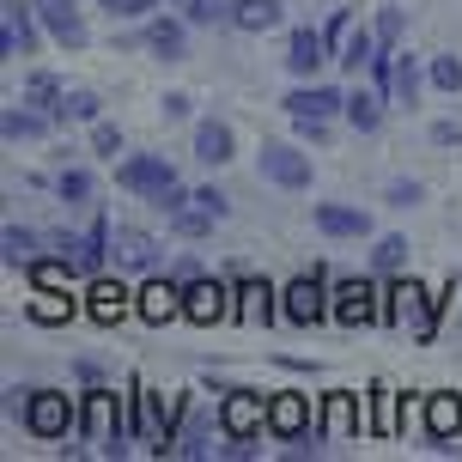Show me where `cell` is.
<instances>
[{"instance_id":"5bb4252c","label":"cell","mask_w":462,"mask_h":462,"mask_svg":"<svg viewBox=\"0 0 462 462\" xmlns=\"http://www.w3.org/2000/svg\"><path fill=\"white\" fill-rule=\"evenodd\" d=\"M231 292L219 286V280H208V274H195V280H183V317L189 323H219V317H231Z\"/></svg>"},{"instance_id":"cb8c5ba5","label":"cell","mask_w":462,"mask_h":462,"mask_svg":"<svg viewBox=\"0 0 462 462\" xmlns=\"http://www.w3.org/2000/svg\"><path fill=\"white\" fill-rule=\"evenodd\" d=\"M0 128H6V140H49V128H55V116H43L37 110V104H6V122H0Z\"/></svg>"},{"instance_id":"ee69618b","label":"cell","mask_w":462,"mask_h":462,"mask_svg":"<svg viewBox=\"0 0 462 462\" xmlns=\"http://www.w3.org/2000/svg\"><path fill=\"white\" fill-rule=\"evenodd\" d=\"M420 201V183H390V208H414Z\"/></svg>"},{"instance_id":"8992f818","label":"cell","mask_w":462,"mask_h":462,"mask_svg":"<svg viewBox=\"0 0 462 462\" xmlns=\"http://www.w3.org/2000/svg\"><path fill=\"white\" fill-rule=\"evenodd\" d=\"M116 183L128 189V195H146V201H159L164 189H177V171H171L159 152H134V159L116 164Z\"/></svg>"},{"instance_id":"83f0119b","label":"cell","mask_w":462,"mask_h":462,"mask_svg":"<svg viewBox=\"0 0 462 462\" xmlns=\"http://www.w3.org/2000/svg\"><path fill=\"white\" fill-rule=\"evenodd\" d=\"M371 55H377V31H365V24H359V31H346V43H341V55H335V61H341L346 73H359V68H371Z\"/></svg>"},{"instance_id":"ac0fdd59","label":"cell","mask_w":462,"mask_h":462,"mask_svg":"<svg viewBox=\"0 0 462 462\" xmlns=\"http://www.w3.org/2000/svg\"><path fill=\"white\" fill-rule=\"evenodd\" d=\"M128 310H134V292H128L122 280H104V274H97L92 286H86V317L116 323V317H128Z\"/></svg>"},{"instance_id":"4316f807","label":"cell","mask_w":462,"mask_h":462,"mask_svg":"<svg viewBox=\"0 0 462 462\" xmlns=\"http://www.w3.org/2000/svg\"><path fill=\"white\" fill-rule=\"evenodd\" d=\"M0 250H6L13 268H31V262L43 255V237H37L31 226H6V231H0Z\"/></svg>"},{"instance_id":"ab89813d","label":"cell","mask_w":462,"mask_h":462,"mask_svg":"<svg viewBox=\"0 0 462 462\" xmlns=\"http://www.w3.org/2000/svg\"><path fill=\"white\" fill-rule=\"evenodd\" d=\"M92 146L104 159H116V152H122V128H116V122H92Z\"/></svg>"},{"instance_id":"f1b7e54d","label":"cell","mask_w":462,"mask_h":462,"mask_svg":"<svg viewBox=\"0 0 462 462\" xmlns=\"http://www.w3.org/2000/svg\"><path fill=\"white\" fill-rule=\"evenodd\" d=\"M24 310H31V317H37V323H68V317H73V299H61V292H55V286H37V292H31V304H24Z\"/></svg>"},{"instance_id":"f6af8a7d","label":"cell","mask_w":462,"mask_h":462,"mask_svg":"<svg viewBox=\"0 0 462 462\" xmlns=\"http://www.w3.org/2000/svg\"><path fill=\"white\" fill-rule=\"evenodd\" d=\"M164 116H189V97L183 92H164Z\"/></svg>"},{"instance_id":"e575fe53","label":"cell","mask_w":462,"mask_h":462,"mask_svg":"<svg viewBox=\"0 0 462 462\" xmlns=\"http://www.w3.org/2000/svg\"><path fill=\"white\" fill-rule=\"evenodd\" d=\"M55 195H61L68 208H86V201H92V171H61V177H55Z\"/></svg>"},{"instance_id":"f546056e","label":"cell","mask_w":462,"mask_h":462,"mask_svg":"<svg viewBox=\"0 0 462 462\" xmlns=\"http://www.w3.org/2000/svg\"><path fill=\"white\" fill-rule=\"evenodd\" d=\"M237 310H244V317H250V323H268V317H274V286H262V280H244V286H237Z\"/></svg>"},{"instance_id":"6da1fadb","label":"cell","mask_w":462,"mask_h":462,"mask_svg":"<svg viewBox=\"0 0 462 462\" xmlns=\"http://www.w3.org/2000/svg\"><path fill=\"white\" fill-rule=\"evenodd\" d=\"M79 432L92 444L97 457H122L128 450V395H116L110 383H92V390L79 395Z\"/></svg>"},{"instance_id":"1f68e13d","label":"cell","mask_w":462,"mask_h":462,"mask_svg":"<svg viewBox=\"0 0 462 462\" xmlns=\"http://www.w3.org/2000/svg\"><path fill=\"white\" fill-rule=\"evenodd\" d=\"M420 86H426L420 61L414 55H395V104H420Z\"/></svg>"},{"instance_id":"d4e9b609","label":"cell","mask_w":462,"mask_h":462,"mask_svg":"<svg viewBox=\"0 0 462 462\" xmlns=\"http://www.w3.org/2000/svg\"><path fill=\"white\" fill-rule=\"evenodd\" d=\"M383 104H390V97L377 92V86H371V92H346V128H359V134H377V128H383Z\"/></svg>"},{"instance_id":"7402d4cb","label":"cell","mask_w":462,"mask_h":462,"mask_svg":"<svg viewBox=\"0 0 462 462\" xmlns=\"http://www.w3.org/2000/svg\"><path fill=\"white\" fill-rule=\"evenodd\" d=\"M310 219H317L323 237H365V231H371V213L365 208H341V201H323Z\"/></svg>"},{"instance_id":"9c48e42d","label":"cell","mask_w":462,"mask_h":462,"mask_svg":"<svg viewBox=\"0 0 462 462\" xmlns=\"http://www.w3.org/2000/svg\"><path fill=\"white\" fill-rule=\"evenodd\" d=\"M255 171H262L274 189H310V152L286 146V140H268L262 159H255Z\"/></svg>"},{"instance_id":"2e32d148","label":"cell","mask_w":462,"mask_h":462,"mask_svg":"<svg viewBox=\"0 0 462 462\" xmlns=\"http://www.w3.org/2000/svg\"><path fill=\"white\" fill-rule=\"evenodd\" d=\"M134 310L146 317V323H171V317H183V280H146L134 292Z\"/></svg>"},{"instance_id":"44dd1931","label":"cell","mask_w":462,"mask_h":462,"mask_svg":"<svg viewBox=\"0 0 462 462\" xmlns=\"http://www.w3.org/2000/svg\"><path fill=\"white\" fill-rule=\"evenodd\" d=\"M346 110V92H335V86H323V79H310V86H299V92L286 97V116H335Z\"/></svg>"},{"instance_id":"ffe728a7","label":"cell","mask_w":462,"mask_h":462,"mask_svg":"<svg viewBox=\"0 0 462 462\" xmlns=\"http://www.w3.org/2000/svg\"><path fill=\"white\" fill-rule=\"evenodd\" d=\"M335 317H341V323H377L383 304H377V292H371L365 280H341V286H335Z\"/></svg>"},{"instance_id":"277c9868","label":"cell","mask_w":462,"mask_h":462,"mask_svg":"<svg viewBox=\"0 0 462 462\" xmlns=\"http://www.w3.org/2000/svg\"><path fill=\"white\" fill-rule=\"evenodd\" d=\"M280 317H286V323H299V328H310V323H323V317H335V304H328V292H323V274L286 280V292H280Z\"/></svg>"},{"instance_id":"30bf717a","label":"cell","mask_w":462,"mask_h":462,"mask_svg":"<svg viewBox=\"0 0 462 462\" xmlns=\"http://www.w3.org/2000/svg\"><path fill=\"white\" fill-rule=\"evenodd\" d=\"M37 24V0H0V55H31Z\"/></svg>"},{"instance_id":"836d02e7","label":"cell","mask_w":462,"mask_h":462,"mask_svg":"<svg viewBox=\"0 0 462 462\" xmlns=\"http://www.w3.org/2000/svg\"><path fill=\"white\" fill-rule=\"evenodd\" d=\"M371 31H377V49H402V31H408V13H402V6H383V13H377V24H371Z\"/></svg>"},{"instance_id":"603a6c76","label":"cell","mask_w":462,"mask_h":462,"mask_svg":"<svg viewBox=\"0 0 462 462\" xmlns=\"http://www.w3.org/2000/svg\"><path fill=\"white\" fill-rule=\"evenodd\" d=\"M24 104H37V110L55 116V122H68V86H61L55 73H43V68L24 79Z\"/></svg>"},{"instance_id":"d6986e66","label":"cell","mask_w":462,"mask_h":462,"mask_svg":"<svg viewBox=\"0 0 462 462\" xmlns=\"http://www.w3.org/2000/svg\"><path fill=\"white\" fill-rule=\"evenodd\" d=\"M140 43L152 49L159 61H183V55H189V19H146Z\"/></svg>"},{"instance_id":"484cf974","label":"cell","mask_w":462,"mask_h":462,"mask_svg":"<svg viewBox=\"0 0 462 462\" xmlns=\"http://www.w3.org/2000/svg\"><path fill=\"white\" fill-rule=\"evenodd\" d=\"M226 24L262 37V31H274V24H280V0H231V19Z\"/></svg>"},{"instance_id":"e0dca14e","label":"cell","mask_w":462,"mask_h":462,"mask_svg":"<svg viewBox=\"0 0 462 462\" xmlns=\"http://www.w3.org/2000/svg\"><path fill=\"white\" fill-rule=\"evenodd\" d=\"M195 159L208 164V171H219V164L237 159V134H231V122H219V116L195 122Z\"/></svg>"},{"instance_id":"f35d334b","label":"cell","mask_w":462,"mask_h":462,"mask_svg":"<svg viewBox=\"0 0 462 462\" xmlns=\"http://www.w3.org/2000/svg\"><path fill=\"white\" fill-rule=\"evenodd\" d=\"M104 13H110V19H152L159 0H104Z\"/></svg>"},{"instance_id":"d590c367","label":"cell","mask_w":462,"mask_h":462,"mask_svg":"<svg viewBox=\"0 0 462 462\" xmlns=\"http://www.w3.org/2000/svg\"><path fill=\"white\" fill-rule=\"evenodd\" d=\"M426 86H439V92H462V61H457V55H432Z\"/></svg>"},{"instance_id":"7bdbcfd3","label":"cell","mask_w":462,"mask_h":462,"mask_svg":"<svg viewBox=\"0 0 462 462\" xmlns=\"http://www.w3.org/2000/svg\"><path fill=\"white\" fill-rule=\"evenodd\" d=\"M195 208H208L213 219H226V213H231V201L219 195V189H195Z\"/></svg>"},{"instance_id":"8d00e7d4","label":"cell","mask_w":462,"mask_h":462,"mask_svg":"<svg viewBox=\"0 0 462 462\" xmlns=\"http://www.w3.org/2000/svg\"><path fill=\"white\" fill-rule=\"evenodd\" d=\"M213 226H219V219H213L208 208H195V201H189L183 213H171V231H183V237H208Z\"/></svg>"},{"instance_id":"ba28073f","label":"cell","mask_w":462,"mask_h":462,"mask_svg":"<svg viewBox=\"0 0 462 462\" xmlns=\"http://www.w3.org/2000/svg\"><path fill=\"white\" fill-rule=\"evenodd\" d=\"M420 420H426V439H432V450H444V457H450V450L462 444V395H457V390L426 395Z\"/></svg>"},{"instance_id":"3957f363","label":"cell","mask_w":462,"mask_h":462,"mask_svg":"<svg viewBox=\"0 0 462 462\" xmlns=\"http://www.w3.org/2000/svg\"><path fill=\"white\" fill-rule=\"evenodd\" d=\"M73 426H79V402L61 390H31L24 402V432L31 439H68Z\"/></svg>"},{"instance_id":"60d3db41","label":"cell","mask_w":462,"mask_h":462,"mask_svg":"<svg viewBox=\"0 0 462 462\" xmlns=\"http://www.w3.org/2000/svg\"><path fill=\"white\" fill-rule=\"evenodd\" d=\"M68 116L73 122H97V92H68Z\"/></svg>"},{"instance_id":"52a82bcc","label":"cell","mask_w":462,"mask_h":462,"mask_svg":"<svg viewBox=\"0 0 462 462\" xmlns=\"http://www.w3.org/2000/svg\"><path fill=\"white\" fill-rule=\"evenodd\" d=\"M317 426H323V439H353V432H371L365 395H353V390H328V395H323V408H317Z\"/></svg>"},{"instance_id":"74e56055","label":"cell","mask_w":462,"mask_h":462,"mask_svg":"<svg viewBox=\"0 0 462 462\" xmlns=\"http://www.w3.org/2000/svg\"><path fill=\"white\" fill-rule=\"evenodd\" d=\"M177 6H183L189 24H219V19H231V0H177Z\"/></svg>"},{"instance_id":"8fae6325","label":"cell","mask_w":462,"mask_h":462,"mask_svg":"<svg viewBox=\"0 0 462 462\" xmlns=\"http://www.w3.org/2000/svg\"><path fill=\"white\" fill-rule=\"evenodd\" d=\"M37 19H43V31L61 49H86L92 43V24H86V13H79V0H37Z\"/></svg>"},{"instance_id":"4dcf8cb0","label":"cell","mask_w":462,"mask_h":462,"mask_svg":"<svg viewBox=\"0 0 462 462\" xmlns=\"http://www.w3.org/2000/svg\"><path fill=\"white\" fill-rule=\"evenodd\" d=\"M371 268H377V274H402V268H408V237H377V250H371Z\"/></svg>"},{"instance_id":"d6a6232c","label":"cell","mask_w":462,"mask_h":462,"mask_svg":"<svg viewBox=\"0 0 462 462\" xmlns=\"http://www.w3.org/2000/svg\"><path fill=\"white\" fill-rule=\"evenodd\" d=\"M171 450H177V457H213L219 444H213V426H208V420H195V426H183V432H177V444H171Z\"/></svg>"},{"instance_id":"4fadbf2b","label":"cell","mask_w":462,"mask_h":462,"mask_svg":"<svg viewBox=\"0 0 462 462\" xmlns=\"http://www.w3.org/2000/svg\"><path fill=\"white\" fill-rule=\"evenodd\" d=\"M110 255H116V268H140V274H146V268H159V237H152V231H140V226H116L110 231Z\"/></svg>"},{"instance_id":"7c38bea8","label":"cell","mask_w":462,"mask_h":462,"mask_svg":"<svg viewBox=\"0 0 462 462\" xmlns=\"http://www.w3.org/2000/svg\"><path fill=\"white\" fill-rule=\"evenodd\" d=\"M219 432H237V439H255V432H268V402L255 390H231L219 402Z\"/></svg>"},{"instance_id":"b9f144b4","label":"cell","mask_w":462,"mask_h":462,"mask_svg":"<svg viewBox=\"0 0 462 462\" xmlns=\"http://www.w3.org/2000/svg\"><path fill=\"white\" fill-rule=\"evenodd\" d=\"M346 31H353V13H346V6H341V13H335V19L323 24V37H328V49H335V55H341V43H346Z\"/></svg>"},{"instance_id":"9a60e30c","label":"cell","mask_w":462,"mask_h":462,"mask_svg":"<svg viewBox=\"0 0 462 462\" xmlns=\"http://www.w3.org/2000/svg\"><path fill=\"white\" fill-rule=\"evenodd\" d=\"M323 61H328V37L310 31V24H292V37H286V68H292V79H317Z\"/></svg>"},{"instance_id":"5b68a950","label":"cell","mask_w":462,"mask_h":462,"mask_svg":"<svg viewBox=\"0 0 462 462\" xmlns=\"http://www.w3.org/2000/svg\"><path fill=\"white\" fill-rule=\"evenodd\" d=\"M268 432H274L280 444H286V439H304V432H323V426H317V402H310L304 390L268 395Z\"/></svg>"},{"instance_id":"7a4b0ae2","label":"cell","mask_w":462,"mask_h":462,"mask_svg":"<svg viewBox=\"0 0 462 462\" xmlns=\"http://www.w3.org/2000/svg\"><path fill=\"white\" fill-rule=\"evenodd\" d=\"M439 310H444V292H426L420 280H395L390 292H383V323L408 328L414 341L439 335Z\"/></svg>"}]
</instances>
